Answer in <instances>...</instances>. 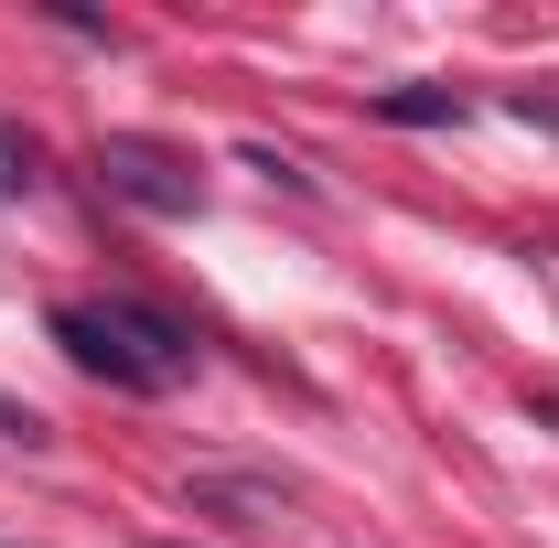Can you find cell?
<instances>
[{
  "label": "cell",
  "mask_w": 559,
  "mask_h": 548,
  "mask_svg": "<svg viewBox=\"0 0 559 548\" xmlns=\"http://www.w3.org/2000/svg\"><path fill=\"white\" fill-rule=\"evenodd\" d=\"M44 334L66 344L75 377H97V388H119V398H162V388L194 377V334H183L173 312L130 301V290H108V301H55Z\"/></svg>",
  "instance_id": "obj_1"
},
{
  "label": "cell",
  "mask_w": 559,
  "mask_h": 548,
  "mask_svg": "<svg viewBox=\"0 0 559 548\" xmlns=\"http://www.w3.org/2000/svg\"><path fill=\"white\" fill-rule=\"evenodd\" d=\"M97 183L140 215H194L205 205V183H194V162L173 151V140H140V130H108L97 140Z\"/></svg>",
  "instance_id": "obj_2"
},
{
  "label": "cell",
  "mask_w": 559,
  "mask_h": 548,
  "mask_svg": "<svg viewBox=\"0 0 559 548\" xmlns=\"http://www.w3.org/2000/svg\"><path fill=\"white\" fill-rule=\"evenodd\" d=\"M377 119H388V130H463L474 97H463V86H377Z\"/></svg>",
  "instance_id": "obj_3"
},
{
  "label": "cell",
  "mask_w": 559,
  "mask_h": 548,
  "mask_svg": "<svg viewBox=\"0 0 559 548\" xmlns=\"http://www.w3.org/2000/svg\"><path fill=\"white\" fill-rule=\"evenodd\" d=\"M44 183V140L22 130V119H0V205H22Z\"/></svg>",
  "instance_id": "obj_4"
}]
</instances>
